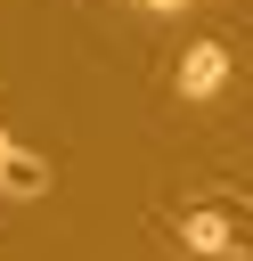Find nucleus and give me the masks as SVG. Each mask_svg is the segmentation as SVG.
Returning <instances> with one entry per match:
<instances>
[{
	"mask_svg": "<svg viewBox=\"0 0 253 261\" xmlns=\"http://www.w3.org/2000/svg\"><path fill=\"white\" fill-rule=\"evenodd\" d=\"M229 73H237L229 41H188V49H180V65H171V90H180L188 106H204V98H220V90H229Z\"/></svg>",
	"mask_w": 253,
	"mask_h": 261,
	"instance_id": "nucleus-1",
	"label": "nucleus"
},
{
	"mask_svg": "<svg viewBox=\"0 0 253 261\" xmlns=\"http://www.w3.org/2000/svg\"><path fill=\"white\" fill-rule=\"evenodd\" d=\"M180 237H188L196 253H220V261H237V253H245V237H237L220 212H204V204H196V212H180Z\"/></svg>",
	"mask_w": 253,
	"mask_h": 261,
	"instance_id": "nucleus-2",
	"label": "nucleus"
},
{
	"mask_svg": "<svg viewBox=\"0 0 253 261\" xmlns=\"http://www.w3.org/2000/svg\"><path fill=\"white\" fill-rule=\"evenodd\" d=\"M0 196H16V204L49 196V163H41L33 147H8V163H0Z\"/></svg>",
	"mask_w": 253,
	"mask_h": 261,
	"instance_id": "nucleus-3",
	"label": "nucleus"
},
{
	"mask_svg": "<svg viewBox=\"0 0 253 261\" xmlns=\"http://www.w3.org/2000/svg\"><path fill=\"white\" fill-rule=\"evenodd\" d=\"M131 8H147V16H180L188 0H131Z\"/></svg>",
	"mask_w": 253,
	"mask_h": 261,
	"instance_id": "nucleus-4",
	"label": "nucleus"
},
{
	"mask_svg": "<svg viewBox=\"0 0 253 261\" xmlns=\"http://www.w3.org/2000/svg\"><path fill=\"white\" fill-rule=\"evenodd\" d=\"M8 147H16V139H8V122H0V163H8Z\"/></svg>",
	"mask_w": 253,
	"mask_h": 261,
	"instance_id": "nucleus-5",
	"label": "nucleus"
}]
</instances>
